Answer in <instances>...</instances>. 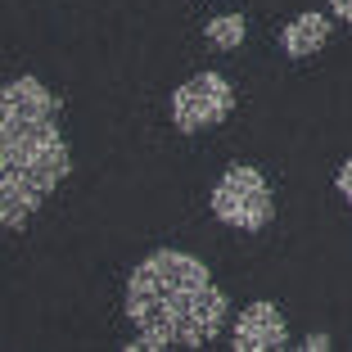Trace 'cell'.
<instances>
[{
	"label": "cell",
	"mask_w": 352,
	"mask_h": 352,
	"mask_svg": "<svg viewBox=\"0 0 352 352\" xmlns=\"http://www.w3.org/2000/svg\"><path fill=\"white\" fill-rule=\"evenodd\" d=\"M59 95L41 77H14L0 91V221L23 230L73 176V149L59 126Z\"/></svg>",
	"instance_id": "7a4b0ae2"
},
{
	"label": "cell",
	"mask_w": 352,
	"mask_h": 352,
	"mask_svg": "<svg viewBox=\"0 0 352 352\" xmlns=\"http://www.w3.org/2000/svg\"><path fill=\"white\" fill-rule=\"evenodd\" d=\"M230 348L235 352H280L289 348V321H285V311L276 302L258 298L235 316L230 325Z\"/></svg>",
	"instance_id": "5b68a950"
},
{
	"label": "cell",
	"mask_w": 352,
	"mask_h": 352,
	"mask_svg": "<svg viewBox=\"0 0 352 352\" xmlns=\"http://www.w3.org/2000/svg\"><path fill=\"white\" fill-rule=\"evenodd\" d=\"M330 19L334 14H321V10L294 14V19L280 28V50L289 54V59H307V54L325 50V41H330Z\"/></svg>",
	"instance_id": "8992f818"
},
{
	"label": "cell",
	"mask_w": 352,
	"mask_h": 352,
	"mask_svg": "<svg viewBox=\"0 0 352 352\" xmlns=\"http://www.w3.org/2000/svg\"><path fill=\"white\" fill-rule=\"evenodd\" d=\"M208 208L212 217L230 230H267L271 217H276V195H271L262 167L253 163H230L226 172L217 176V186L208 195Z\"/></svg>",
	"instance_id": "3957f363"
},
{
	"label": "cell",
	"mask_w": 352,
	"mask_h": 352,
	"mask_svg": "<svg viewBox=\"0 0 352 352\" xmlns=\"http://www.w3.org/2000/svg\"><path fill=\"white\" fill-rule=\"evenodd\" d=\"M325 5H330V14H334V19L352 23V0H325Z\"/></svg>",
	"instance_id": "30bf717a"
},
{
	"label": "cell",
	"mask_w": 352,
	"mask_h": 352,
	"mask_svg": "<svg viewBox=\"0 0 352 352\" xmlns=\"http://www.w3.org/2000/svg\"><path fill=\"white\" fill-rule=\"evenodd\" d=\"M235 109V86L221 73H195L190 82H181L172 91V104H167V118H172L176 131H208V126H221Z\"/></svg>",
	"instance_id": "277c9868"
},
{
	"label": "cell",
	"mask_w": 352,
	"mask_h": 352,
	"mask_svg": "<svg viewBox=\"0 0 352 352\" xmlns=\"http://www.w3.org/2000/svg\"><path fill=\"white\" fill-rule=\"evenodd\" d=\"M334 186H339V195H343V204H352V158L334 172Z\"/></svg>",
	"instance_id": "ba28073f"
},
{
	"label": "cell",
	"mask_w": 352,
	"mask_h": 352,
	"mask_svg": "<svg viewBox=\"0 0 352 352\" xmlns=\"http://www.w3.org/2000/svg\"><path fill=\"white\" fill-rule=\"evenodd\" d=\"M330 348H334L330 334H307V339H302V352H330Z\"/></svg>",
	"instance_id": "9c48e42d"
},
{
	"label": "cell",
	"mask_w": 352,
	"mask_h": 352,
	"mask_svg": "<svg viewBox=\"0 0 352 352\" xmlns=\"http://www.w3.org/2000/svg\"><path fill=\"white\" fill-rule=\"evenodd\" d=\"M126 321L135 339L126 352H163V348H204L226 330L230 302L217 280L186 249H154L126 276Z\"/></svg>",
	"instance_id": "6da1fadb"
},
{
	"label": "cell",
	"mask_w": 352,
	"mask_h": 352,
	"mask_svg": "<svg viewBox=\"0 0 352 352\" xmlns=\"http://www.w3.org/2000/svg\"><path fill=\"white\" fill-rule=\"evenodd\" d=\"M244 36H249L244 14H212V19L204 23V41L212 45V50H239Z\"/></svg>",
	"instance_id": "52a82bcc"
}]
</instances>
